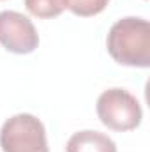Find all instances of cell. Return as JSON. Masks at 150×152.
Returning a JSON list of instances; mask_svg holds the SVG:
<instances>
[{
    "mask_svg": "<svg viewBox=\"0 0 150 152\" xmlns=\"http://www.w3.org/2000/svg\"><path fill=\"white\" fill-rule=\"evenodd\" d=\"M67 152H117V145L111 138L101 131H78L67 142Z\"/></svg>",
    "mask_w": 150,
    "mask_h": 152,
    "instance_id": "5b68a950",
    "label": "cell"
},
{
    "mask_svg": "<svg viewBox=\"0 0 150 152\" xmlns=\"http://www.w3.org/2000/svg\"><path fill=\"white\" fill-rule=\"evenodd\" d=\"M0 44L16 55L32 53L39 46V34L34 23L18 11L0 12Z\"/></svg>",
    "mask_w": 150,
    "mask_h": 152,
    "instance_id": "277c9868",
    "label": "cell"
},
{
    "mask_svg": "<svg viewBox=\"0 0 150 152\" xmlns=\"http://www.w3.org/2000/svg\"><path fill=\"white\" fill-rule=\"evenodd\" d=\"M69 0H25V7L30 14L41 20L57 18L67 9Z\"/></svg>",
    "mask_w": 150,
    "mask_h": 152,
    "instance_id": "8992f818",
    "label": "cell"
},
{
    "mask_svg": "<svg viewBox=\"0 0 150 152\" xmlns=\"http://www.w3.org/2000/svg\"><path fill=\"white\" fill-rule=\"evenodd\" d=\"M97 117L113 131H133L141 124L143 112L140 101L125 88H108L97 97Z\"/></svg>",
    "mask_w": 150,
    "mask_h": 152,
    "instance_id": "7a4b0ae2",
    "label": "cell"
},
{
    "mask_svg": "<svg viewBox=\"0 0 150 152\" xmlns=\"http://www.w3.org/2000/svg\"><path fill=\"white\" fill-rule=\"evenodd\" d=\"M106 48L111 58L120 66L149 67L150 23L136 16H125L115 21L106 37Z\"/></svg>",
    "mask_w": 150,
    "mask_h": 152,
    "instance_id": "6da1fadb",
    "label": "cell"
},
{
    "mask_svg": "<svg viewBox=\"0 0 150 152\" xmlns=\"http://www.w3.org/2000/svg\"><path fill=\"white\" fill-rule=\"evenodd\" d=\"M4 152H50L44 124L32 113H18L7 118L0 129Z\"/></svg>",
    "mask_w": 150,
    "mask_h": 152,
    "instance_id": "3957f363",
    "label": "cell"
},
{
    "mask_svg": "<svg viewBox=\"0 0 150 152\" xmlns=\"http://www.w3.org/2000/svg\"><path fill=\"white\" fill-rule=\"evenodd\" d=\"M110 0H69L67 9L81 18H88V16H95L99 12H103L106 9Z\"/></svg>",
    "mask_w": 150,
    "mask_h": 152,
    "instance_id": "52a82bcc",
    "label": "cell"
}]
</instances>
